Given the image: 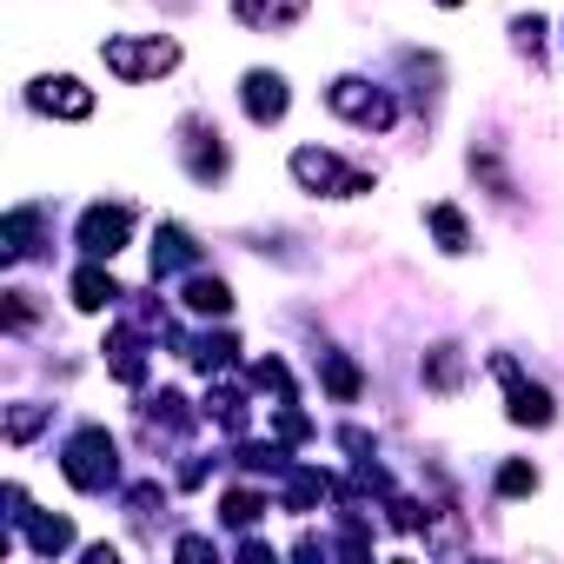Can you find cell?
Here are the masks:
<instances>
[{
    "label": "cell",
    "mask_w": 564,
    "mask_h": 564,
    "mask_svg": "<svg viewBox=\"0 0 564 564\" xmlns=\"http://www.w3.org/2000/svg\"><path fill=\"white\" fill-rule=\"evenodd\" d=\"M100 61H107L120 80H153V74H166V67L180 61V47H173L166 34H147V41H127V34H113V41L100 47Z\"/></svg>",
    "instance_id": "7a4b0ae2"
},
{
    "label": "cell",
    "mask_w": 564,
    "mask_h": 564,
    "mask_svg": "<svg viewBox=\"0 0 564 564\" xmlns=\"http://www.w3.org/2000/svg\"><path fill=\"white\" fill-rule=\"evenodd\" d=\"M21 524H28V538H34V551H41V557H54V551H67V544H74V524H67V518H34V511H28Z\"/></svg>",
    "instance_id": "7c38bea8"
},
{
    "label": "cell",
    "mask_w": 564,
    "mask_h": 564,
    "mask_svg": "<svg viewBox=\"0 0 564 564\" xmlns=\"http://www.w3.org/2000/svg\"><path fill=\"white\" fill-rule=\"evenodd\" d=\"M127 232H133V213H127V206H87V213H80V246H87L94 259H113V252L127 246Z\"/></svg>",
    "instance_id": "5b68a950"
},
{
    "label": "cell",
    "mask_w": 564,
    "mask_h": 564,
    "mask_svg": "<svg viewBox=\"0 0 564 564\" xmlns=\"http://www.w3.org/2000/svg\"><path fill=\"white\" fill-rule=\"evenodd\" d=\"M61 471H67V485H80V491H107V485H113V438H107L100 425H87V432L67 445Z\"/></svg>",
    "instance_id": "3957f363"
},
{
    "label": "cell",
    "mask_w": 564,
    "mask_h": 564,
    "mask_svg": "<svg viewBox=\"0 0 564 564\" xmlns=\"http://www.w3.org/2000/svg\"><path fill=\"white\" fill-rule=\"evenodd\" d=\"M333 113H346L352 127H372V133H386L392 127V100L379 94V87H366V80H333Z\"/></svg>",
    "instance_id": "277c9868"
},
{
    "label": "cell",
    "mask_w": 564,
    "mask_h": 564,
    "mask_svg": "<svg viewBox=\"0 0 564 564\" xmlns=\"http://www.w3.org/2000/svg\"><path fill=\"white\" fill-rule=\"evenodd\" d=\"M34 107L41 113H61V120H87L94 113V94L74 74H61V80H34Z\"/></svg>",
    "instance_id": "52a82bcc"
},
{
    "label": "cell",
    "mask_w": 564,
    "mask_h": 564,
    "mask_svg": "<svg viewBox=\"0 0 564 564\" xmlns=\"http://www.w3.org/2000/svg\"><path fill=\"white\" fill-rule=\"evenodd\" d=\"M186 306H193V313H213V319H226V313H232L226 279H193V286H186Z\"/></svg>",
    "instance_id": "5bb4252c"
},
{
    "label": "cell",
    "mask_w": 564,
    "mask_h": 564,
    "mask_svg": "<svg viewBox=\"0 0 564 564\" xmlns=\"http://www.w3.org/2000/svg\"><path fill=\"white\" fill-rule=\"evenodd\" d=\"M498 379H505V392H511V419H518V425H551V392H544V386H531L511 359H498Z\"/></svg>",
    "instance_id": "8992f818"
},
{
    "label": "cell",
    "mask_w": 564,
    "mask_h": 564,
    "mask_svg": "<svg viewBox=\"0 0 564 564\" xmlns=\"http://www.w3.org/2000/svg\"><path fill=\"white\" fill-rule=\"evenodd\" d=\"M113 300H120L113 272H100V265H80V272H74V306H80V313H100V306H113Z\"/></svg>",
    "instance_id": "8fae6325"
},
{
    "label": "cell",
    "mask_w": 564,
    "mask_h": 564,
    "mask_svg": "<svg viewBox=\"0 0 564 564\" xmlns=\"http://www.w3.org/2000/svg\"><path fill=\"white\" fill-rule=\"evenodd\" d=\"M226 518H232V524H252V518H259V498H252V491H232V498H226Z\"/></svg>",
    "instance_id": "ffe728a7"
},
{
    "label": "cell",
    "mask_w": 564,
    "mask_h": 564,
    "mask_svg": "<svg viewBox=\"0 0 564 564\" xmlns=\"http://www.w3.org/2000/svg\"><path fill=\"white\" fill-rule=\"evenodd\" d=\"M41 425H47V405H14V412H8V438H14V445H28Z\"/></svg>",
    "instance_id": "2e32d148"
},
{
    "label": "cell",
    "mask_w": 564,
    "mask_h": 564,
    "mask_svg": "<svg viewBox=\"0 0 564 564\" xmlns=\"http://www.w3.org/2000/svg\"><path fill=\"white\" fill-rule=\"evenodd\" d=\"M498 491H505V498H524V491H538V465H524V458H511V465L498 471Z\"/></svg>",
    "instance_id": "e0dca14e"
},
{
    "label": "cell",
    "mask_w": 564,
    "mask_h": 564,
    "mask_svg": "<svg viewBox=\"0 0 564 564\" xmlns=\"http://www.w3.org/2000/svg\"><path fill=\"white\" fill-rule=\"evenodd\" d=\"M186 259H193V239H186L180 226H166V232H160V246H153V272H180Z\"/></svg>",
    "instance_id": "9a60e30c"
},
{
    "label": "cell",
    "mask_w": 564,
    "mask_h": 564,
    "mask_svg": "<svg viewBox=\"0 0 564 564\" xmlns=\"http://www.w3.org/2000/svg\"><path fill=\"white\" fill-rule=\"evenodd\" d=\"M180 140H186V173H193V180H219V173H226V147H219V133H213L206 120H186Z\"/></svg>",
    "instance_id": "ba28073f"
},
{
    "label": "cell",
    "mask_w": 564,
    "mask_h": 564,
    "mask_svg": "<svg viewBox=\"0 0 564 564\" xmlns=\"http://www.w3.org/2000/svg\"><path fill=\"white\" fill-rule=\"evenodd\" d=\"M326 386H333L339 399H352V392H359V372H352L346 359H326Z\"/></svg>",
    "instance_id": "d6986e66"
},
{
    "label": "cell",
    "mask_w": 564,
    "mask_h": 564,
    "mask_svg": "<svg viewBox=\"0 0 564 564\" xmlns=\"http://www.w3.org/2000/svg\"><path fill=\"white\" fill-rule=\"evenodd\" d=\"M445 8H458V0H445Z\"/></svg>",
    "instance_id": "44dd1931"
},
{
    "label": "cell",
    "mask_w": 564,
    "mask_h": 564,
    "mask_svg": "<svg viewBox=\"0 0 564 564\" xmlns=\"http://www.w3.org/2000/svg\"><path fill=\"white\" fill-rule=\"evenodd\" d=\"M293 180H300L306 193H333V199L372 193V180H366L359 166H346V160H333V153H319V147H300V153H293Z\"/></svg>",
    "instance_id": "6da1fadb"
},
{
    "label": "cell",
    "mask_w": 564,
    "mask_h": 564,
    "mask_svg": "<svg viewBox=\"0 0 564 564\" xmlns=\"http://www.w3.org/2000/svg\"><path fill=\"white\" fill-rule=\"evenodd\" d=\"M425 226L438 232V246H445V252H471V232H465L458 206H432V213H425Z\"/></svg>",
    "instance_id": "4fadbf2b"
},
{
    "label": "cell",
    "mask_w": 564,
    "mask_h": 564,
    "mask_svg": "<svg viewBox=\"0 0 564 564\" xmlns=\"http://www.w3.org/2000/svg\"><path fill=\"white\" fill-rule=\"evenodd\" d=\"M425 379H432L438 392H452V386H458V346H438L432 366H425Z\"/></svg>",
    "instance_id": "ac0fdd59"
},
{
    "label": "cell",
    "mask_w": 564,
    "mask_h": 564,
    "mask_svg": "<svg viewBox=\"0 0 564 564\" xmlns=\"http://www.w3.org/2000/svg\"><path fill=\"white\" fill-rule=\"evenodd\" d=\"M239 100H246V113H252L259 127H272L279 113H286V80H279V74H246Z\"/></svg>",
    "instance_id": "30bf717a"
},
{
    "label": "cell",
    "mask_w": 564,
    "mask_h": 564,
    "mask_svg": "<svg viewBox=\"0 0 564 564\" xmlns=\"http://www.w3.org/2000/svg\"><path fill=\"white\" fill-rule=\"evenodd\" d=\"M306 8H313V0H232V14H239L246 28H265V34L306 21Z\"/></svg>",
    "instance_id": "9c48e42d"
}]
</instances>
